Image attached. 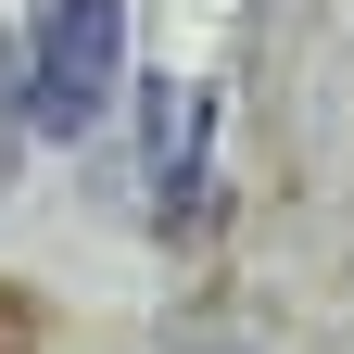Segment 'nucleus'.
Instances as JSON below:
<instances>
[{"instance_id":"obj_1","label":"nucleus","mask_w":354,"mask_h":354,"mask_svg":"<svg viewBox=\"0 0 354 354\" xmlns=\"http://www.w3.org/2000/svg\"><path fill=\"white\" fill-rule=\"evenodd\" d=\"M127 76V13L114 0H38V38H26V127H51V140H88Z\"/></svg>"},{"instance_id":"obj_2","label":"nucleus","mask_w":354,"mask_h":354,"mask_svg":"<svg viewBox=\"0 0 354 354\" xmlns=\"http://www.w3.org/2000/svg\"><path fill=\"white\" fill-rule=\"evenodd\" d=\"M152 177H165V215H190V190H203V102H190V76H152Z\"/></svg>"},{"instance_id":"obj_3","label":"nucleus","mask_w":354,"mask_h":354,"mask_svg":"<svg viewBox=\"0 0 354 354\" xmlns=\"http://www.w3.org/2000/svg\"><path fill=\"white\" fill-rule=\"evenodd\" d=\"M13 140H26V88H13V38H0V190H13Z\"/></svg>"},{"instance_id":"obj_4","label":"nucleus","mask_w":354,"mask_h":354,"mask_svg":"<svg viewBox=\"0 0 354 354\" xmlns=\"http://www.w3.org/2000/svg\"><path fill=\"white\" fill-rule=\"evenodd\" d=\"M0 354H38V304L26 291H0Z\"/></svg>"}]
</instances>
